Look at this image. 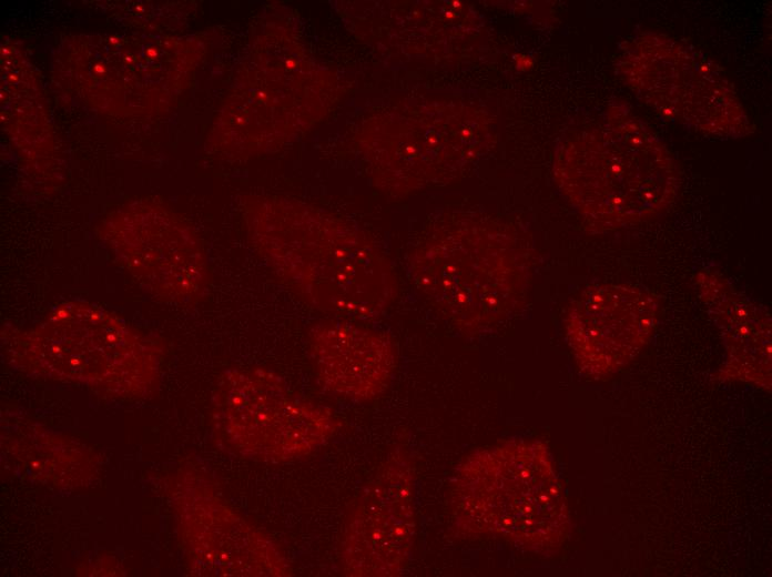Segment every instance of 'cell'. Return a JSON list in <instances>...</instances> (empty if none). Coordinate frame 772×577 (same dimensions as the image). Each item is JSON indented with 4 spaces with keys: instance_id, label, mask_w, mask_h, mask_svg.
<instances>
[{
    "instance_id": "cell-7",
    "label": "cell",
    "mask_w": 772,
    "mask_h": 577,
    "mask_svg": "<svg viewBox=\"0 0 772 577\" xmlns=\"http://www.w3.org/2000/svg\"><path fill=\"white\" fill-rule=\"evenodd\" d=\"M416 533L415 472L410 454L394 448L349 512L339 549L341 570L354 577L399 575Z\"/></svg>"
},
{
    "instance_id": "cell-1",
    "label": "cell",
    "mask_w": 772,
    "mask_h": 577,
    "mask_svg": "<svg viewBox=\"0 0 772 577\" xmlns=\"http://www.w3.org/2000/svg\"><path fill=\"white\" fill-rule=\"evenodd\" d=\"M450 509L456 532L550 555L566 540L569 510L547 447L508 439L469 453L455 469Z\"/></svg>"
},
{
    "instance_id": "cell-6",
    "label": "cell",
    "mask_w": 772,
    "mask_h": 577,
    "mask_svg": "<svg viewBox=\"0 0 772 577\" xmlns=\"http://www.w3.org/2000/svg\"><path fill=\"white\" fill-rule=\"evenodd\" d=\"M627 118L613 128L610 146L557 171L571 202L589 220L617 229L648 220L673 201L674 162L653 136Z\"/></svg>"
},
{
    "instance_id": "cell-11",
    "label": "cell",
    "mask_w": 772,
    "mask_h": 577,
    "mask_svg": "<svg viewBox=\"0 0 772 577\" xmlns=\"http://www.w3.org/2000/svg\"><path fill=\"white\" fill-rule=\"evenodd\" d=\"M694 282L727 346L721 376L770 388L771 318L766 310L717 272L699 271Z\"/></svg>"
},
{
    "instance_id": "cell-2",
    "label": "cell",
    "mask_w": 772,
    "mask_h": 577,
    "mask_svg": "<svg viewBox=\"0 0 772 577\" xmlns=\"http://www.w3.org/2000/svg\"><path fill=\"white\" fill-rule=\"evenodd\" d=\"M264 226L263 259L306 305L334 317L368 321L394 303L395 271L359 232L296 207H274Z\"/></svg>"
},
{
    "instance_id": "cell-14",
    "label": "cell",
    "mask_w": 772,
    "mask_h": 577,
    "mask_svg": "<svg viewBox=\"0 0 772 577\" xmlns=\"http://www.w3.org/2000/svg\"><path fill=\"white\" fill-rule=\"evenodd\" d=\"M110 40H111L112 43H116V42H118V41H116L118 39H115V38H111Z\"/></svg>"
},
{
    "instance_id": "cell-5",
    "label": "cell",
    "mask_w": 772,
    "mask_h": 577,
    "mask_svg": "<svg viewBox=\"0 0 772 577\" xmlns=\"http://www.w3.org/2000/svg\"><path fill=\"white\" fill-rule=\"evenodd\" d=\"M212 411L216 428L236 451L267 463L311 455L339 427L329 408L299 395L280 374L263 367L223 373Z\"/></svg>"
},
{
    "instance_id": "cell-10",
    "label": "cell",
    "mask_w": 772,
    "mask_h": 577,
    "mask_svg": "<svg viewBox=\"0 0 772 577\" xmlns=\"http://www.w3.org/2000/svg\"><path fill=\"white\" fill-rule=\"evenodd\" d=\"M358 321L331 317L308 331V354L317 384L327 394L369 402L389 386L397 366L392 337Z\"/></svg>"
},
{
    "instance_id": "cell-8",
    "label": "cell",
    "mask_w": 772,
    "mask_h": 577,
    "mask_svg": "<svg viewBox=\"0 0 772 577\" xmlns=\"http://www.w3.org/2000/svg\"><path fill=\"white\" fill-rule=\"evenodd\" d=\"M659 301L628 284H592L568 306L565 332L581 372L600 378L630 363L652 335Z\"/></svg>"
},
{
    "instance_id": "cell-3",
    "label": "cell",
    "mask_w": 772,
    "mask_h": 577,
    "mask_svg": "<svg viewBox=\"0 0 772 577\" xmlns=\"http://www.w3.org/2000/svg\"><path fill=\"white\" fill-rule=\"evenodd\" d=\"M417 291L463 333H480L525 303L531 262L525 250L489 229L460 227L429 240L409 261Z\"/></svg>"
},
{
    "instance_id": "cell-4",
    "label": "cell",
    "mask_w": 772,
    "mask_h": 577,
    "mask_svg": "<svg viewBox=\"0 0 772 577\" xmlns=\"http://www.w3.org/2000/svg\"><path fill=\"white\" fill-rule=\"evenodd\" d=\"M23 368L119 393L140 391L156 370L149 342L112 312L84 301L59 304L35 327L13 332Z\"/></svg>"
},
{
    "instance_id": "cell-13",
    "label": "cell",
    "mask_w": 772,
    "mask_h": 577,
    "mask_svg": "<svg viewBox=\"0 0 772 577\" xmlns=\"http://www.w3.org/2000/svg\"><path fill=\"white\" fill-rule=\"evenodd\" d=\"M148 53H149L150 55H155V54H156V52H154V51H152V50H148Z\"/></svg>"
},
{
    "instance_id": "cell-12",
    "label": "cell",
    "mask_w": 772,
    "mask_h": 577,
    "mask_svg": "<svg viewBox=\"0 0 772 577\" xmlns=\"http://www.w3.org/2000/svg\"><path fill=\"white\" fill-rule=\"evenodd\" d=\"M94 70H95L96 72H104V71H105V68H103V67L100 65V64H96V65L94 67Z\"/></svg>"
},
{
    "instance_id": "cell-9",
    "label": "cell",
    "mask_w": 772,
    "mask_h": 577,
    "mask_svg": "<svg viewBox=\"0 0 772 577\" xmlns=\"http://www.w3.org/2000/svg\"><path fill=\"white\" fill-rule=\"evenodd\" d=\"M155 217V216H154ZM149 225L146 216H133L112 244L120 264L151 295L189 306L202 301L211 273L196 241L164 215Z\"/></svg>"
}]
</instances>
